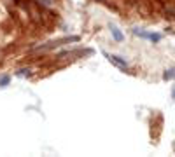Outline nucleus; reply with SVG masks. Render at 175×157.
Instances as JSON below:
<instances>
[{
    "mask_svg": "<svg viewBox=\"0 0 175 157\" xmlns=\"http://www.w3.org/2000/svg\"><path fill=\"white\" fill-rule=\"evenodd\" d=\"M107 58H109V61L114 63L116 66H119V68H126V61L124 60H121L119 56H112V54H105Z\"/></svg>",
    "mask_w": 175,
    "mask_h": 157,
    "instance_id": "f257e3e1",
    "label": "nucleus"
},
{
    "mask_svg": "<svg viewBox=\"0 0 175 157\" xmlns=\"http://www.w3.org/2000/svg\"><path fill=\"white\" fill-rule=\"evenodd\" d=\"M110 31H112L114 39H116V40H117V42H121V40H123V33H121V31L117 30L116 26H110Z\"/></svg>",
    "mask_w": 175,
    "mask_h": 157,
    "instance_id": "f03ea898",
    "label": "nucleus"
},
{
    "mask_svg": "<svg viewBox=\"0 0 175 157\" xmlns=\"http://www.w3.org/2000/svg\"><path fill=\"white\" fill-rule=\"evenodd\" d=\"M173 77H175V68L166 70V72L163 73V79H165V80H170V79H173Z\"/></svg>",
    "mask_w": 175,
    "mask_h": 157,
    "instance_id": "7ed1b4c3",
    "label": "nucleus"
},
{
    "mask_svg": "<svg viewBox=\"0 0 175 157\" xmlns=\"http://www.w3.org/2000/svg\"><path fill=\"white\" fill-rule=\"evenodd\" d=\"M9 82H11V77H9V75H2V77H0V86H2V87H5Z\"/></svg>",
    "mask_w": 175,
    "mask_h": 157,
    "instance_id": "20e7f679",
    "label": "nucleus"
},
{
    "mask_svg": "<svg viewBox=\"0 0 175 157\" xmlns=\"http://www.w3.org/2000/svg\"><path fill=\"white\" fill-rule=\"evenodd\" d=\"M18 75H30V70H28V68H23V70L18 72Z\"/></svg>",
    "mask_w": 175,
    "mask_h": 157,
    "instance_id": "39448f33",
    "label": "nucleus"
},
{
    "mask_svg": "<svg viewBox=\"0 0 175 157\" xmlns=\"http://www.w3.org/2000/svg\"><path fill=\"white\" fill-rule=\"evenodd\" d=\"M39 4H42V5H51L53 0H39Z\"/></svg>",
    "mask_w": 175,
    "mask_h": 157,
    "instance_id": "423d86ee",
    "label": "nucleus"
},
{
    "mask_svg": "<svg viewBox=\"0 0 175 157\" xmlns=\"http://www.w3.org/2000/svg\"><path fill=\"white\" fill-rule=\"evenodd\" d=\"M173 98H175V89H173Z\"/></svg>",
    "mask_w": 175,
    "mask_h": 157,
    "instance_id": "0eeeda50",
    "label": "nucleus"
}]
</instances>
